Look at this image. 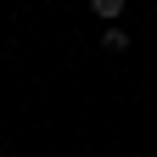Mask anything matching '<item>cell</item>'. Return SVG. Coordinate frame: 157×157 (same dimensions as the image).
I'll use <instances>...</instances> for the list:
<instances>
[{"label":"cell","instance_id":"cell-2","mask_svg":"<svg viewBox=\"0 0 157 157\" xmlns=\"http://www.w3.org/2000/svg\"><path fill=\"white\" fill-rule=\"evenodd\" d=\"M101 51H112V56H118V51H129V34L118 28V23H112V28H101Z\"/></svg>","mask_w":157,"mask_h":157},{"label":"cell","instance_id":"cell-1","mask_svg":"<svg viewBox=\"0 0 157 157\" xmlns=\"http://www.w3.org/2000/svg\"><path fill=\"white\" fill-rule=\"evenodd\" d=\"M90 11H95V17H101V23L112 28L118 17H124V0H90Z\"/></svg>","mask_w":157,"mask_h":157}]
</instances>
